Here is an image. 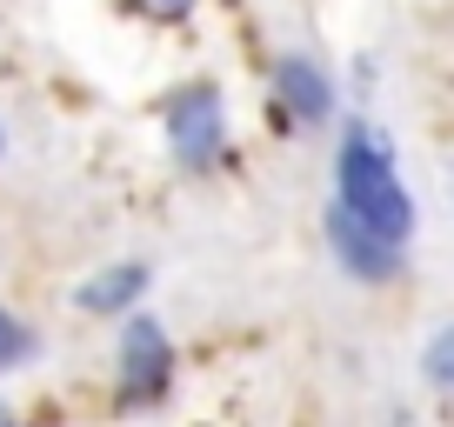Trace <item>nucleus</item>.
Listing matches in <instances>:
<instances>
[{
	"label": "nucleus",
	"mask_w": 454,
	"mask_h": 427,
	"mask_svg": "<svg viewBox=\"0 0 454 427\" xmlns=\"http://www.w3.org/2000/svg\"><path fill=\"white\" fill-rule=\"evenodd\" d=\"M334 200L355 221H368L374 234L408 247L414 228H421V214H414V194L401 187L395 174V147L368 128V120H348L340 128V154H334Z\"/></svg>",
	"instance_id": "f257e3e1"
},
{
	"label": "nucleus",
	"mask_w": 454,
	"mask_h": 427,
	"mask_svg": "<svg viewBox=\"0 0 454 427\" xmlns=\"http://www.w3.org/2000/svg\"><path fill=\"white\" fill-rule=\"evenodd\" d=\"M160 134H168V154L174 167H214L227 154V100L214 81H194L160 107Z\"/></svg>",
	"instance_id": "f03ea898"
},
{
	"label": "nucleus",
	"mask_w": 454,
	"mask_h": 427,
	"mask_svg": "<svg viewBox=\"0 0 454 427\" xmlns=\"http://www.w3.org/2000/svg\"><path fill=\"white\" fill-rule=\"evenodd\" d=\"M121 321H128L121 328V408H154L174 387V341L141 307H128Z\"/></svg>",
	"instance_id": "7ed1b4c3"
},
{
	"label": "nucleus",
	"mask_w": 454,
	"mask_h": 427,
	"mask_svg": "<svg viewBox=\"0 0 454 427\" xmlns=\"http://www.w3.org/2000/svg\"><path fill=\"white\" fill-rule=\"evenodd\" d=\"M321 228H327V254L340 260V274H348V281L381 287V281H395V274H401V241L374 234L368 221H355L340 200H327V221H321Z\"/></svg>",
	"instance_id": "20e7f679"
},
{
	"label": "nucleus",
	"mask_w": 454,
	"mask_h": 427,
	"mask_svg": "<svg viewBox=\"0 0 454 427\" xmlns=\"http://www.w3.org/2000/svg\"><path fill=\"white\" fill-rule=\"evenodd\" d=\"M321 120H334V81L314 54H281L274 60V128H321Z\"/></svg>",
	"instance_id": "39448f33"
},
{
	"label": "nucleus",
	"mask_w": 454,
	"mask_h": 427,
	"mask_svg": "<svg viewBox=\"0 0 454 427\" xmlns=\"http://www.w3.org/2000/svg\"><path fill=\"white\" fill-rule=\"evenodd\" d=\"M154 287V268L147 260H114V268H100L94 281H81L74 287V307L81 314H128V307H141V294Z\"/></svg>",
	"instance_id": "423d86ee"
},
{
	"label": "nucleus",
	"mask_w": 454,
	"mask_h": 427,
	"mask_svg": "<svg viewBox=\"0 0 454 427\" xmlns=\"http://www.w3.org/2000/svg\"><path fill=\"white\" fill-rule=\"evenodd\" d=\"M34 347H41V341H34V328L20 321L14 307H0V374L20 368V361H34Z\"/></svg>",
	"instance_id": "0eeeda50"
},
{
	"label": "nucleus",
	"mask_w": 454,
	"mask_h": 427,
	"mask_svg": "<svg viewBox=\"0 0 454 427\" xmlns=\"http://www.w3.org/2000/svg\"><path fill=\"white\" fill-rule=\"evenodd\" d=\"M421 374L441 387V394H454V321L427 341V354H421Z\"/></svg>",
	"instance_id": "6e6552de"
},
{
	"label": "nucleus",
	"mask_w": 454,
	"mask_h": 427,
	"mask_svg": "<svg viewBox=\"0 0 454 427\" xmlns=\"http://www.w3.org/2000/svg\"><path fill=\"white\" fill-rule=\"evenodd\" d=\"M134 7H141L147 20H168V27H174V20H187V14H194L200 0H134Z\"/></svg>",
	"instance_id": "1a4fd4ad"
},
{
	"label": "nucleus",
	"mask_w": 454,
	"mask_h": 427,
	"mask_svg": "<svg viewBox=\"0 0 454 427\" xmlns=\"http://www.w3.org/2000/svg\"><path fill=\"white\" fill-rule=\"evenodd\" d=\"M0 160H7V128H0Z\"/></svg>",
	"instance_id": "9d476101"
},
{
	"label": "nucleus",
	"mask_w": 454,
	"mask_h": 427,
	"mask_svg": "<svg viewBox=\"0 0 454 427\" xmlns=\"http://www.w3.org/2000/svg\"><path fill=\"white\" fill-rule=\"evenodd\" d=\"M0 421H7V408H0Z\"/></svg>",
	"instance_id": "9b49d317"
}]
</instances>
